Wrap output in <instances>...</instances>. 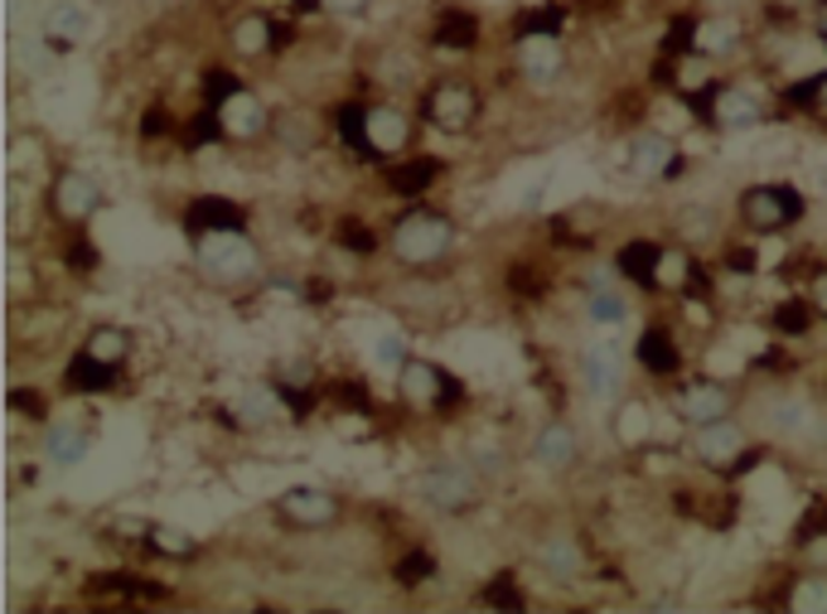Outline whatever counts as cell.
Returning <instances> with one entry per match:
<instances>
[{
	"instance_id": "6da1fadb",
	"label": "cell",
	"mask_w": 827,
	"mask_h": 614,
	"mask_svg": "<svg viewBox=\"0 0 827 614\" xmlns=\"http://www.w3.org/2000/svg\"><path fill=\"white\" fill-rule=\"evenodd\" d=\"M194 262H199V272L218 281V286H242V281L257 276L262 256L252 248L247 232L228 228V232H203V238H194Z\"/></svg>"
},
{
	"instance_id": "7a4b0ae2",
	"label": "cell",
	"mask_w": 827,
	"mask_h": 614,
	"mask_svg": "<svg viewBox=\"0 0 827 614\" xmlns=\"http://www.w3.org/2000/svg\"><path fill=\"white\" fill-rule=\"evenodd\" d=\"M450 238H455V228H450L445 213H431V208H417V213H407L403 223L393 228V252L403 256L411 266H431L441 262L450 252Z\"/></svg>"
},
{
	"instance_id": "3957f363",
	"label": "cell",
	"mask_w": 827,
	"mask_h": 614,
	"mask_svg": "<svg viewBox=\"0 0 827 614\" xmlns=\"http://www.w3.org/2000/svg\"><path fill=\"white\" fill-rule=\"evenodd\" d=\"M798 213H804V199H798L794 184H756L740 199V218L756 232H780L789 223H798Z\"/></svg>"
},
{
	"instance_id": "277c9868",
	"label": "cell",
	"mask_w": 827,
	"mask_h": 614,
	"mask_svg": "<svg viewBox=\"0 0 827 614\" xmlns=\"http://www.w3.org/2000/svg\"><path fill=\"white\" fill-rule=\"evenodd\" d=\"M421 498L441 513H465L479 503V479L470 464H431L421 474Z\"/></svg>"
},
{
	"instance_id": "5b68a950",
	"label": "cell",
	"mask_w": 827,
	"mask_h": 614,
	"mask_svg": "<svg viewBox=\"0 0 827 614\" xmlns=\"http://www.w3.org/2000/svg\"><path fill=\"white\" fill-rule=\"evenodd\" d=\"M397 392H403L407 407H441V402H455L460 387L455 377L445 373V368L426 363V359H407L403 368H397Z\"/></svg>"
},
{
	"instance_id": "8992f818",
	"label": "cell",
	"mask_w": 827,
	"mask_h": 614,
	"mask_svg": "<svg viewBox=\"0 0 827 614\" xmlns=\"http://www.w3.org/2000/svg\"><path fill=\"white\" fill-rule=\"evenodd\" d=\"M276 513L290 523V527H330L339 518V498L330 494V489H286L282 498H276Z\"/></svg>"
},
{
	"instance_id": "52a82bcc",
	"label": "cell",
	"mask_w": 827,
	"mask_h": 614,
	"mask_svg": "<svg viewBox=\"0 0 827 614\" xmlns=\"http://www.w3.org/2000/svg\"><path fill=\"white\" fill-rule=\"evenodd\" d=\"M426 117H431V127L441 131H465L474 117H479V97L465 83H441V88H431L426 97Z\"/></svg>"
},
{
	"instance_id": "ba28073f",
	"label": "cell",
	"mask_w": 827,
	"mask_h": 614,
	"mask_svg": "<svg viewBox=\"0 0 827 614\" xmlns=\"http://www.w3.org/2000/svg\"><path fill=\"white\" fill-rule=\"evenodd\" d=\"M54 208L64 223H88V218L102 208V189H97L92 175H78V169H68V175L54 179Z\"/></svg>"
},
{
	"instance_id": "9c48e42d",
	"label": "cell",
	"mask_w": 827,
	"mask_h": 614,
	"mask_svg": "<svg viewBox=\"0 0 827 614\" xmlns=\"http://www.w3.org/2000/svg\"><path fill=\"white\" fill-rule=\"evenodd\" d=\"M213 112H218V127H223V136H233V141L262 136L266 121H272V117H266V107H262V97H252L247 88H238L233 97H223Z\"/></svg>"
},
{
	"instance_id": "30bf717a",
	"label": "cell",
	"mask_w": 827,
	"mask_h": 614,
	"mask_svg": "<svg viewBox=\"0 0 827 614\" xmlns=\"http://www.w3.org/2000/svg\"><path fill=\"white\" fill-rule=\"evenodd\" d=\"M581 383L595 402H610L619 383H625V359H619L615 343H591L586 359H581Z\"/></svg>"
},
{
	"instance_id": "8fae6325",
	"label": "cell",
	"mask_w": 827,
	"mask_h": 614,
	"mask_svg": "<svg viewBox=\"0 0 827 614\" xmlns=\"http://www.w3.org/2000/svg\"><path fill=\"white\" fill-rule=\"evenodd\" d=\"M692 450H697L707 464H716V470H726V464H736L740 456H746V431H740L736 421H707L692 431Z\"/></svg>"
},
{
	"instance_id": "7c38bea8",
	"label": "cell",
	"mask_w": 827,
	"mask_h": 614,
	"mask_svg": "<svg viewBox=\"0 0 827 614\" xmlns=\"http://www.w3.org/2000/svg\"><path fill=\"white\" fill-rule=\"evenodd\" d=\"M40 30H44V40H48V44L73 48V44L88 40L92 15H88V6H78V0H54V6H44Z\"/></svg>"
},
{
	"instance_id": "4fadbf2b",
	"label": "cell",
	"mask_w": 827,
	"mask_h": 614,
	"mask_svg": "<svg viewBox=\"0 0 827 614\" xmlns=\"http://www.w3.org/2000/svg\"><path fill=\"white\" fill-rule=\"evenodd\" d=\"M518 68L528 73L532 83H552L556 73L566 68V54L556 44V34H522L518 40Z\"/></svg>"
},
{
	"instance_id": "5bb4252c",
	"label": "cell",
	"mask_w": 827,
	"mask_h": 614,
	"mask_svg": "<svg viewBox=\"0 0 827 614\" xmlns=\"http://www.w3.org/2000/svg\"><path fill=\"white\" fill-rule=\"evenodd\" d=\"M677 412H683V421H692V426L721 421V416H731V392L721 383H692V387H683V397H677Z\"/></svg>"
},
{
	"instance_id": "9a60e30c",
	"label": "cell",
	"mask_w": 827,
	"mask_h": 614,
	"mask_svg": "<svg viewBox=\"0 0 827 614\" xmlns=\"http://www.w3.org/2000/svg\"><path fill=\"white\" fill-rule=\"evenodd\" d=\"M242 223H247V213H242L233 199H218V194H209V199H194L189 213H185L189 238H203V232H228V228H242Z\"/></svg>"
},
{
	"instance_id": "2e32d148",
	"label": "cell",
	"mask_w": 827,
	"mask_h": 614,
	"mask_svg": "<svg viewBox=\"0 0 827 614\" xmlns=\"http://www.w3.org/2000/svg\"><path fill=\"white\" fill-rule=\"evenodd\" d=\"M673 165H677V145L659 136V131H643L635 141V151H629V169H635L639 179H663V175H673Z\"/></svg>"
},
{
	"instance_id": "e0dca14e",
	"label": "cell",
	"mask_w": 827,
	"mask_h": 614,
	"mask_svg": "<svg viewBox=\"0 0 827 614\" xmlns=\"http://www.w3.org/2000/svg\"><path fill=\"white\" fill-rule=\"evenodd\" d=\"M576 456H581V440H576V431H571L566 421L542 426L538 440H532V460H538L542 470H566Z\"/></svg>"
},
{
	"instance_id": "ac0fdd59",
	"label": "cell",
	"mask_w": 827,
	"mask_h": 614,
	"mask_svg": "<svg viewBox=\"0 0 827 614\" xmlns=\"http://www.w3.org/2000/svg\"><path fill=\"white\" fill-rule=\"evenodd\" d=\"M411 141V121L397 107H368V145L373 155H397Z\"/></svg>"
},
{
	"instance_id": "d6986e66",
	"label": "cell",
	"mask_w": 827,
	"mask_h": 614,
	"mask_svg": "<svg viewBox=\"0 0 827 614\" xmlns=\"http://www.w3.org/2000/svg\"><path fill=\"white\" fill-rule=\"evenodd\" d=\"M712 121L721 131H750L760 121V102L750 92H740V88H721V92H716V102H712Z\"/></svg>"
},
{
	"instance_id": "ffe728a7",
	"label": "cell",
	"mask_w": 827,
	"mask_h": 614,
	"mask_svg": "<svg viewBox=\"0 0 827 614\" xmlns=\"http://www.w3.org/2000/svg\"><path fill=\"white\" fill-rule=\"evenodd\" d=\"M659 262H663L659 242H625L615 256V272L639 281V286H659Z\"/></svg>"
},
{
	"instance_id": "44dd1931",
	"label": "cell",
	"mask_w": 827,
	"mask_h": 614,
	"mask_svg": "<svg viewBox=\"0 0 827 614\" xmlns=\"http://www.w3.org/2000/svg\"><path fill=\"white\" fill-rule=\"evenodd\" d=\"M736 44H740V24L731 15H712V20L692 24V48H697V54L721 58V54H731Z\"/></svg>"
},
{
	"instance_id": "7402d4cb",
	"label": "cell",
	"mask_w": 827,
	"mask_h": 614,
	"mask_svg": "<svg viewBox=\"0 0 827 614\" xmlns=\"http://www.w3.org/2000/svg\"><path fill=\"white\" fill-rule=\"evenodd\" d=\"M88 446H92V440H88V431H82L78 421H58V426H48V431H44V456L54 464H64V470L88 456Z\"/></svg>"
},
{
	"instance_id": "603a6c76",
	"label": "cell",
	"mask_w": 827,
	"mask_h": 614,
	"mask_svg": "<svg viewBox=\"0 0 827 614\" xmlns=\"http://www.w3.org/2000/svg\"><path fill=\"white\" fill-rule=\"evenodd\" d=\"M639 363L649 368V373L668 377V373H677L683 353H677V343H673V335H668V329H643V335H639Z\"/></svg>"
},
{
	"instance_id": "cb8c5ba5",
	"label": "cell",
	"mask_w": 827,
	"mask_h": 614,
	"mask_svg": "<svg viewBox=\"0 0 827 614\" xmlns=\"http://www.w3.org/2000/svg\"><path fill=\"white\" fill-rule=\"evenodd\" d=\"M282 402H286L282 387H242L233 412H238V421H247V426H266L282 416Z\"/></svg>"
},
{
	"instance_id": "d4e9b609",
	"label": "cell",
	"mask_w": 827,
	"mask_h": 614,
	"mask_svg": "<svg viewBox=\"0 0 827 614\" xmlns=\"http://www.w3.org/2000/svg\"><path fill=\"white\" fill-rule=\"evenodd\" d=\"M538 561H542V571H552V575H576L581 571V542L576 537H566V533H556V537H547V542L538 547Z\"/></svg>"
},
{
	"instance_id": "484cf974",
	"label": "cell",
	"mask_w": 827,
	"mask_h": 614,
	"mask_svg": "<svg viewBox=\"0 0 827 614\" xmlns=\"http://www.w3.org/2000/svg\"><path fill=\"white\" fill-rule=\"evenodd\" d=\"M112 377H117V368L102 363V359H92L88 349L68 363V387L73 392H107V387H112Z\"/></svg>"
},
{
	"instance_id": "4316f807",
	"label": "cell",
	"mask_w": 827,
	"mask_h": 614,
	"mask_svg": "<svg viewBox=\"0 0 827 614\" xmlns=\"http://www.w3.org/2000/svg\"><path fill=\"white\" fill-rule=\"evenodd\" d=\"M272 40H276V24L266 20V15H242V20L233 24V48H238L242 58L266 54V48H272Z\"/></svg>"
},
{
	"instance_id": "83f0119b",
	"label": "cell",
	"mask_w": 827,
	"mask_h": 614,
	"mask_svg": "<svg viewBox=\"0 0 827 614\" xmlns=\"http://www.w3.org/2000/svg\"><path fill=\"white\" fill-rule=\"evenodd\" d=\"M387 184H393V194H403V199H417L435 184V160H407V165H393L387 169Z\"/></svg>"
},
{
	"instance_id": "f1b7e54d",
	"label": "cell",
	"mask_w": 827,
	"mask_h": 614,
	"mask_svg": "<svg viewBox=\"0 0 827 614\" xmlns=\"http://www.w3.org/2000/svg\"><path fill=\"white\" fill-rule=\"evenodd\" d=\"M474 40H479V20L465 15V10H450L435 24V44L441 48H474Z\"/></svg>"
},
{
	"instance_id": "f546056e",
	"label": "cell",
	"mask_w": 827,
	"mask_h": 614,
	"mask_svg": "<svg viewBox=\"0 0 827 614\" xmlns=\"http://www.w3.org/2000/svg\"><path fill=\"white\" fill-rule=\"evenodd\" d=\"M145 542H151V551H161V557H194L199 551V542L185 533V527H169V523H151L145 527Z\"/></svg>"
},
{
	"instance_id": "4dcf8cb0",
	"label": "cell",
	"mask_w": 827,
	"mask_h": 614,
	"mask_svg": "<svg viewBox=\"0 0 827 614\" xmlns=\"http://www.w3.org/2000/svg\"><path fill=\"white\" fill-rule=\"evenodd\" d=\"M88 353H92V359H102V363H112V368H121V363H126V353H131V335H126V329L102 325V329H92V335H88Z\"/></svg>"
},
{
	"instance_id": "1f68e13d",
	"label": "cell",
	"mask_w": 827,
	"mask_h": 614,
	"mask_svg": "<svg viewBox=\"0 0 827 614\" xmlns=\"http://www.w3.org/2000/svg\"><path fill=\"white\" fill-rule=\"evenodd\" d=\"M789 610L794 614H827V575H798L789 591Z\"/></svg>"
},
{
	"instance_id": "d6a6232c",
	"label": "cell",
	"mask_w": 827,
	"mask_h": 614,
	"mask_svg": "<svg viewBox=\"0 0 827 614\" xmlns=\"http://www.w3.org/2000/svg\"><path fill=\"white\" fill-rule=\"evenodd\" d=\"M586 315L595 325H625L629 305L619 296V286H600V290H586Z\"/></svg>"
},
{
	"instance_id": "836d02e7",
	"label": "cell",
	"mask_w": 827,
	"mask_h": 614,
	"mask_svg": "<svg viewBox=\"0 0 827 614\" xmlns=\"http://www.w3.org/2000/svg\"><path fill=\"white\" fill-rule=\"evenodd\" d=\"M615 431H619V440H625V446H643V440H649V431H653L649 407H643V402H625V407H619V416H615Z\"/></svg>"
},
{
	"instance_id": "e575fe53",
	"label": "cell",
	"mask_w": 827,
	"mask_h": 614,
	"mask_svg": "<svg viewBox=\"0 0 827 614\" xmlns=\"http://www.w3.org/2000/svg\"><path fill=\"white\" fill-rule=\"evenodd\" d=\"M339 136H344V145H354L359 155H373V145H368V107H344V112H339Z\"/></svg>"
},
{
	"instance_id": "d590c367",
	"label": "cell",
	"mask_w": 827,
	"mask_h": 614,
	"mask_svg": "<svg viewBox=\"0 0 827 614\" xmlns=\"http://www.w3.org/2000/svg\"><path fill=\"white\" fill-rule=\"evenodd\" d=\"M692 281V262L683 252H663V262H659V290H683Z\"/></svg>"
},
{
	"instance_id": "8d00e7d4",
	"label": "cell",
	"mask_w": 827,
	"mask_h": 614,
	"mask_svg": "<svg viewBox=\"0 0 827 614\" xmlns=\"http://www.w3.org/2000/svg\"><path fill=\"white\" fill-rule=\"evenodd\" d=\"M373 359H378V368H403L407 363V339L397 335V329H387V335H378V343H373Z\"/></svg>"
},
{
	"instance_id": "74e56055",
	"label": "cell",
	"mask_w": 827,
	"mask_h": 614,
	"mask_svg": "<svg viewBox=\"0 0 827 614\" xmlns=\"http://www.w3.org/2000/svg\"><path fill=\"white\" fill-rule=\"evenodd\" d=\"M808 315H813V305L784 300L780 310H774V329H784V335H804V329H808Z\"/></svg>"
},
{
	"instance_id": "f35d334b",
	"label": "cell",
	"mask_w": 827,
	"mask_h": 614,
	"mask_svg": "<svg viewBox=\"0 0 827 614\" xmlns=\"http://www.w3.org/2000/svg\"><path fill=\"white\" fill-rule=\"evenodd\" d=\"M431 571H435V561L426 557V551H407V557L397 561V581H403V585H421Z\"/></svg>"
},
{
	"instance_id": "ab89813d",
	"label": "cell",
	"mask_w": 827,
	"mask_h": 614,
	"mask_svg": "<svg viewBox=\"0 0 827 614\" xmlns=\"http://www.w3.org/2000/svg\"><path fill=\"white\" fill-rule=\"evenodd\" d=\"M813 537H827V503H813L798 523V542H813Z\"/></svg>"
},
{
	"instance_id": "60d3db41",
	"label": "cell",
	"mask_w": 827,
	"mask_h": 614,
	"mask_svg": "<svg viewBox=\"0 0 827 614\" xmlns=\"http://www.w3.org/2000/svg\"><path fill=\"white\" fill-rule=\"evenodd\" d=\"M339 242H344V248H354V252H373V232L363 228V223H339Z\"/></svg>"
},
{
	"instance_id": "b9f144b4",
	"label": "cell",
	"mask_w": 827,
	"mask_h": 614,
	"mask_svg": "<svg viewBox=\"0 0 827 614\" xmlns=\"http://www.w3.org/2000/svg\"><path fill=\"white\" fill-rule=\"evenodd\" d=\"M484 600H489V605H508V610H522V595L514 591V581H508V575H504V581H494L489 591H484Z\"/></svg>"
},
{
	"instance_id": "7bdbcfd3",
	"label": "cell",
	"mask_w": 827,
	"mask_h": 614,
	"mask_svg": "<svg viewBox=\"0 0 827 614\" xmlns=\"http://www.w3.org/2000/svg\"><path fill=\"white\" fill-rule=\"evenodd\" d=\"M320 10H334V15H359V10H368V0H320Z\"/></svg>"
},
{
	"instance_id": "ee69618b",
	"label": "cell",
	"mask_w": 827,
	"mask_h": 614,
	"mask_svg": "<svg viewBox=\"0 0 827 614\" xmlns=\"http://www.w3.org/2000/svg\"><path fill=\"white\" fill-rule=\"evenodd\" d=\"M10 402H15L20 412H34V416H44V397H30V392H24V387H20V392H15V397H10Z\"/></svg>"
},
{
	"instance_id": "f6af8a7d",
	"label": "cell",
	"mask_w": 827,
	"mask_h": 614,
	"mask_svg": "<svg viewBox=\"0 0 827 614\" xmlns=\"http://www.w3.org/2000/svg\"><path fill=\"white\" fill-rule=\"evenodd\" d=\"M683 223H687V232H697V238H707V232H712V213H687Z\"/></svg>"
},
{
	"instance_id": "bcb514c9",
	"label": "cell",
	"mask_w": 827,
	"mask_h": 614,
	"mask_svg": "<svg viewBox=\"0 0 827 614\" xmlns=\"http://www.w3.org/2000/svg\"><path fill=\"white\" fill-rule=\"evenodd\" d=\"M813 83H818V88H813V107L827 117V73H823V78H813Z\"/></svg>"
},
{
	"instance_id": "7dc6e473",
	"label": "cell",
	"mask_w": 827,
	"mask_h": 614,
	"mask_svg": "<svg viewBox=\"0 0 827 614\" xmlns=\"http://www.w3.org/2000/svg\"><path fill=\"white\" fill-rule=\"evenodd\" d=\"M813 310H818V315H827V276L818 281V286H813Z\"/></svg>"
},
{
	"instance_id": "c3c4849f",
	"label": "cell",
	"mask_w": 827,
	"mask_h": 614,
	"mask_svg": "<svg viewBox=\"0 0 827 614\" xmlns=\"http://www.w3.org/2000/svg\"><path fill=\"white\" fill-rule=\"evenodd\" d=\"M155 131H165V112H161V107L145 117V136H155Z\"/></svg>"
},
{
	"instance_id": "681fc988",
	"label": "cell",
	"mask_w": 827,
	"mask_h": 614,
	"mask_svg": "<svg viewBox=\"0 0 827 614\" xmlns=\"http://www.w3.org/2000/svg\"><path fill=\"white\" fill-rule=\"evenodd\" d=\"M296 6H300V10H320V0H296Z\"/></svg>"
},
{
	"instance_id": "f907efd6",
	"label": "cell",
	"mask_w": 827,
	"mask_h": 614,
	"mask_svg": "<svg viewBox=\"0 0 827 614\" xmlns=\"http://www.w3.org/2000/svg\"><path fill=\"white\" fill-rule=\"evenodd\" d=\"M818 30H823V40H827V10H823V15H818Z\"/></svg>"
}]
</instances>
